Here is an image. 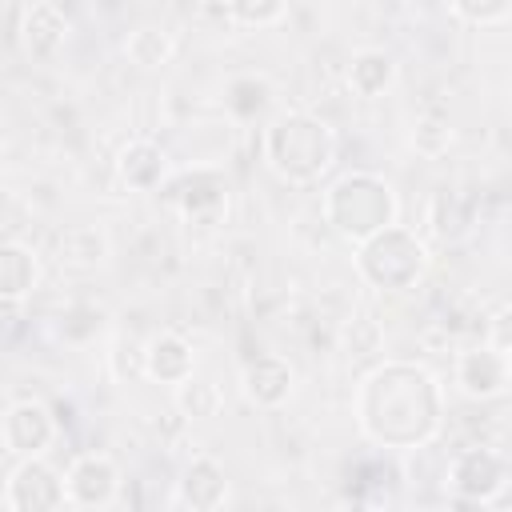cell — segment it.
Listing matches in <instances>:
<instances>
[{
	"label": "cell",
	"instance_id": "d4e9b609",
	"mask_svg": "<svg viewBox=\"0 0 512 512\" xmlns=\"http://www.w3.org/2000/svg\"><path fill=\"white\" fill-rule=\"evenodd\" d=\"M448 8H452L464 24H476V28H500V24L508 20L512 0H448Z\"/></svg>",
	"mask_w": 512,
	"mask_h": 512
},
{
	"label": "cell",
	"instance_id": "5bb4252c",
	"mask_svg": "<svg viewBox=\"0 0 512 512\" xmlns=\"http://www.w3.org/2000/svg\"><path fill=\"white\" fill-rule=\"evenodd\" d=\"M176 208H180L184 224L212 228L228 216V184L216 172H192V176H184V184L176 192Z\"/></svg>",
	"mask_w": 512,
	"mask_h": 512
},
{
	"label": "cell",
	"instance_id": "8992f818",
	"mask_svg": "<svg viewBox=\"0 0 512 512\" xmlns=\"http://www.w3.org/2000/svg\"><path fill=\"white\" fill-rule=\"evenodd\" d=\"M4 504L12 512H56L68 504L64 472H56L44 456H20V464L4 480Z\"/></svg>",
	"mask_w": 512,
	"mask_h": 512
},
{
	"label": "cell",
	"instance_id": "44dd1931",
	"mask_svg": "<svg viewBox=\"0 0 512 512\" xmlns=\"http://www.w3.org/2000/svg\"><path fill=\"white\" fill-rule=\"evenodd\" d=\"M224 104H228V112L236 120H252L268 104V80L264 76H236V80H228Z\"/></svg>",
	"mask_w": 512,
	"mask_h": 512
},
{
	"label": "cell",
	"instance_id": "d6986e66",
	"mask_svg": "<svg viewBox=\"0 0 512 512\" xmlns=\"http://www.w3.org/2000/svg\"><path fill=\"white\" fill-rule=\"evenodd\" d=\"M172 400H176V408H180L184 420H212V416L224 412V388H220V380L208 376V372L184 376V380L172 388Z\"/></svg>",
	"mask_w": 512,
	"mask_h": 512
},
{
	"label": "cell",
	"instance_id": "4fadbf2b",
	"mask_svg": "<svg viewBox=\"0 0 512 512\" xmlns=\"http://www.w3.org/2000/svg\"><path fill=\"white\" fill-rule=\"evenodd\" d=\"M172 164H168V152L156 144V140H128L116 156V180L128 188V192H156L164 188Z\"/></svg>",
	"mask_w": 512,
	"mask_h": 512
},
{
	"label": "cell",
	"instance_id": "484cf974",
	"mask_svg": "<svg viewBox=\"0 0 512 512\" xmlns=\"http://www.w3.org/2000/svg\"><path fill=\"white\" fill-rule=\"evenodd\" d=\"M32 228V208L16 192H0V240H24Z\"/></svg>",
	"mask_w": 512,
	"mask_h": 512
},
{
	"label": "cell",
	"instance_id": "5b68a950",
	"mask_svg": "<svg viewBox=\"0 0 512 512\" xmlns=\"http://www.w3.org/2000/svg\"><path fill=\"white\" fill-rule=\"evenodd\" d=\"M444 488L460 504H492L508 488V460L496 448H464L444 472Z\"/></svg>",
	"mask_w": 512,
	"mask_h": 512
},
{
	"label": "cell",
	"instance_id": "30bf717a",
	"mask_svg": "<svg viewBox=\"0 0 512 512\" xmlns=\"http://www.w3.org/2000/svg\"><path fill=\"white\" fill-rule=\"evenodd\" d=\"M56 416L44 400H16L0 420V440L12 456H44L56 444Z\"/></svg>",
	"mask_w": 512,
	"mask_h": 512
},
{
	"label": "cell",
	"instance_id": "ba28073f",
	"mask_svg": "<svg viewBox=\"0 0 512 512\" xmlns=\"http://www.w3.org/2000/svg\"><path fill=\"white\" fill-rule=\"evenodd\" d=\"M120 464L108 452H80L64 472V496L72 508H108L120 496Z\"/></svg>",
	"mask_w": 512,
	"mask_h": 512
},
{
	"label": "cell",
	"instance_id": "2e32d148",
	"mask_svg": "<svg viewBox=\"0 0 512 512\" xmlns=\"http://www.w3.org/2000/svg\"><path fill=\"white\" fill-rule=\"evenodd\" d=\"M108 256H112V240L96 224H72L56 236V264L72 276H88V272L104 268Z\"/></svg>",
	"mask_w": 512,
	"mask_h": 512
},
{
	"label": "cell",
	"instance_id": "7c38bea8",
	"mask_svg": "<svg viewBox=\"0 0 512 512\" xmlns=\"http://www.w3.org/2000/svg\"><path fill=\"white\" fill-rule=\"evenodd\" d=\"M292 388H296V372H292V364H288L284 356H276V352L252 356V360L244 364V372H240V392H244V400L256 404V408H280V404L292 396Z\"/></svg>",
	"mask_w": 512,
	"mask_h": 512
},
{
	"label": "cell",
	"instance_id": "ffe728a7",
	"mask_svg": "<svg viewBox=\"0 0 512 512\" xmlns=\"http://www.w3.org/2000/svg\"><path fill=\"white\" fill-rule=\"evenodd\" d=\"M124 56H128L136 68L152 72V68H164V64L176 56V40H172L168 28L140 24V28L128 32V40H124Z\"/></svg>",
	"mask_w": 512,
	"mask_h": 512
},
{
	"label": "cell",
	"instance_id": "603a6c76",
	"mask_svg": "<svg viewBox=\"0 0 512 512\" xmlns=\"http://www.w3.org/2000/svg\"><path fill=\"white\" fill-rule=\"evenodd\" d=\"M108 372H112V380H120V384L140 380V376H144V344L132 340V336H116V340L108 344Z\"/></svg>",
	"mask_w": 512,
	"mask_h": 512
},
{
	"label": "cell",
	"instance_id": "7a4b0ae2",
	"mask_svg": "<svg viewBox=\"0 0 512 512\" xmlns=\"http://www.w3.org/2000/svg\"><path fill=\"white\" fill-rule=\"evenodd\" d=\"M260 156L276 180L308 188L336 164V132L312 112H280L260 132Z\"/></svg>",
	"mask_w": 512,
	"mask_h": 512
},
{
	"label": "cell",
	"instance_id": "9a60e30c",
	"mask_svg": "<svg viewBox=\"0 0 512 512\" xmlns=\"http://www.w3.org/2000/svg\"><path fill=\"white\" fill-rule=\"evenodd\" d=\"M192 372H196V352L180 332H156L144 340V380L176 388Z\"/></svg>",
	"mask_w": 512,
	"mask_h": 512
},
{
	"label": "cell",
	"instance_id": "52a82bcc",
	"mask_svg": "<svg viewBox=\"0 0 512 512\" xmlns=\"http://www.w3.org/2000/svg\"><path fill=\"white\" fill-rule=\"evenodd\" d=\"M508 380H512V360H508L504 348H496L488 340H480L476 348L456 356L452 384L468 400H496V396L508 392Z\"/></svg>",
	"mask_w": 512,
	"mask_h": 512
},
{
	"label": "cell",
	"instance_id": "cb8c5ba5",
	"mask_svg": "<svg viewBox=\"0 0 512 512\" xmlns=\"http://www.w3.org/2000/svg\"><path fill=\"white\" fill-rule=\"evenodd\" d=\"M412 148H416L420 156H428V160L444 156V152L452 148V124H448L444 116H424V120H416V124H412Z\"/></svg>",
	"mask_w": 512,
	"mask_h": 512
},
{
	"label": "cell",
	"instance_id": "e0dca14e",
	"mask_svg": "<svg viewBox=\"0 0 512 512\" xmlns=\"http://www.w3.org/2000/svg\"><path fill=\"white\" fill-rule=\"evenodd\" d=\"M344 76H348V88H352L360 100H376V96L392 92V84H396V76H400V64H396V56L384 52V48H360V52H352Z\"/></svg>",
	"mask_w": 512,
	"mask_h": 512
},
{
	"label": "cell",
	"instance_id": "6da1fadb",
	"mask_svg": "<svg viewBox=\"0 0 512 512\" xmlns=\"http://www.w3.org/2000/svg\"><path fill=\"white\" fill-rule=\"evenodd\" d=\"M356 424L380 448H424L444 424V388L424 364L388 360L360 380Z\"/></svg>",
	"mask_w": 512,
	"mask_h": 512
},
{
	"label": "cell",
	"instance_id": "277c9868",
	"mask_svg": "<svg viewBox=\"0 0 512 512\" xmlns=\"http://www.w3.org/2000/svg\"><path fill=\"white\" fill-rule=\"evenodd\" d=\"M352 264H356L364 284H372L380 292H408L424 280L432 256L416 232H408L404 224H388V228H380L356 244Z\"/></svg>",
	"mask_w": 512,
	"mask_h": 512
},
{
	"label": "cell",
	"instance_id": "8fae6325",
	"mask_svg": "<svg viewBox=\"0 0 512 512\" xmlns=\"http://www.w3.org/2000/svg\"><path fill=\"white\" fill-rule=\"evenodd\" d=\"M228 504V472L212 456H192L176 480L172 508H192V512H216Z\"/></svg>",
	"mask_w": 512,
	"mask_h": 512
},
{
	"label": "cell",
	"instance_id": "9c48e42d",
	"mask_svg": "<svg viewBox=\"0 0 512 512\" xmlns=\"http://www.w3.org/2000/svg\"><path fill=\"white\" fill-rule=\"evenodd\" d=\"M68 36H72V24H68L60 4H52V0L24 4V12H20V52L32 64H52L68 48Z\"/></svg>",
	"mask_w": 512,
	"mask_h": 512
},
{
	"label": "cell",
	"instance_id": "3957f363",
	"mask_svg": "<svg viewBox=\"0 0 512 512\" xmlns=\"http://www.w3.org/2000/svg\"><path fill=\"white\" fill-rule=\"evenodd\" d=\"M320 212H324V220L332 224L336 236L360 244L372 232L396 224L400 200H396V188L384 176H376V172H344L340 180H332L324 188Z\"/></svg>",
	"mask_w": 512,
	"mask_h": 512
},
{
	"label": "cell",
	"instance_id": "ac0fdd59",
	"mask_svg": "<svg viewBox=\"0 0 512 512\" xmlns=\"http://www.w3.org/2000/svg\"><path fill=\"white\" fill-rule=\"evenodd\" d=\"M40 280V260L24 240H0V300H24Z\"/></svg>",
	"mask_w": 512,
	"mask_h": 512
},
{
	"label": "cell",
	"instance_id": "7402d4cb",
	"mask_svg": "<svg viewBox=\"0 0 512 512\" xmlns=\"http://www.w3.org/2000/svg\"><path fill=\"white\" fill-rule=\"evenodd\" d=\"M220 4L240 28H268L288 12V0H220Z\"/></svg>",
	"mask_w": 512,
	"mask_h": 512
}]
</instances>
